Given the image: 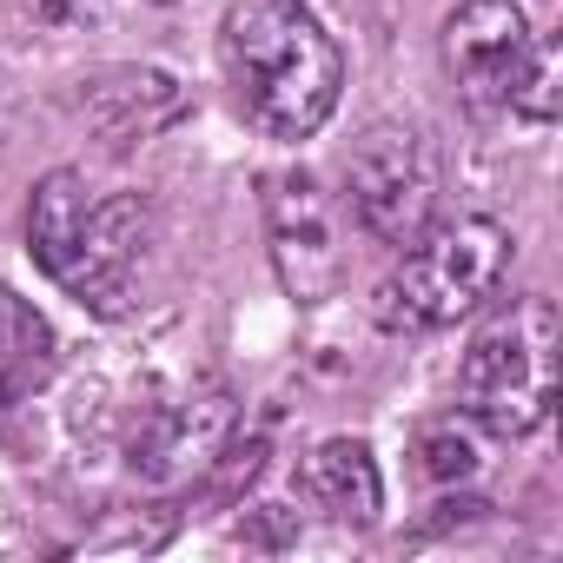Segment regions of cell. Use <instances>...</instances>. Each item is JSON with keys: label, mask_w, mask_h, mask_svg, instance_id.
I'll list each match as a JSON object with an SVG mask.
<instances>
[{"label": "cell", "mask_w": 563, "mask_h": 563, "mask_svg": "<svg viewBox=\"0 0 563 563\" xmlns=\"http://www.w3.org/2000/svg\"><path fill=\"white\" fill-rule=\"evenodd\" d=\"M272 239H278V265H286L292 292L312 299L339 252H332V225H325V206H319V186L299 173V179H272Z\"/></svg>", "instance_id": "cell-8"}, {"label": "cell", "mask_w": 563, "mask_h": 563, "mask_svg": "<svg viewBox=\"0 0 563 563\" xmlns=\"http://www.w3.org/2000/svg\"><path fill=\"white\" fill-rule=\"evenodd\" d=\"M299 490H306L312 510H325L332 523H372L378 504H385V484H378L372 444H358V438H325V444L306 457Z\"/></svg>", "instance_id": "cell-9"}, {"label": "cell", "mask_w": 563, "mask_h": 563, "mask_svg": "<svg viewBox=\"0 0 563 563\" xmlns=\"http://www.w3.org/2000/svg\"><path fill=\"white\" fill-rule=\"evenodd\" d=\"M345 192H352L358 225L378 245H398L405 252L438 219V192H444V166H438L431 133L411 126V120L365 126V140L345 159Z\"/></svg>", "instance_id": "cell-5"}, {"label": "cell", "mask_w": 563, "mask_h": 563, "mask_svg": "<svg viewBox=\"0 0 563 563\" xmlns=\"http://www.w3.org/2000/svg\"><path fill=\"white\" fill-rule=\"evenodd\" d=\"M225 424H232V405H225L219 391L186 398V405H166V411H159V424L140 438L133 471H140V477H153V484H179V477H192V471H206V464L219 457Z\"/></svg>", "instance_id": "cell-7"}, {"label": "cell", "mask_w": 563, "mask_h": 563, "mask_svg": "<svg viewBox=\"0 0 563 563\" xmlns=\"http://www.w3.org/2000/svg\"><path fill=\"white\" fill-rule=\"evenodd\" d=\"M225 87L265 140H312L345 87V54L306 0H232L219 21Z\"/></svg>", "instance_id": "cell-1"}, {"label": "cell", "mask_w": 563, "mask_h": 563, "mask_svg": "<svg viewBox=\"0 0 563 563\" xmlns=\"http://www.w3.org/2000/svg\"><path fill=\"white\" fill-rule=\"evenodd\" d=\"M457 405L490 438H530L556 405V306L543 292L490 312L457 365Z\"/></svg>", "instance_id": "cell-3"}, {"label": "cell", "mask_w": 563, "mask_h": 563, "mask_svg": "<svg viewBox=\"0 0 563 563\" xmlns=\"http://www.w3.org/2000/svg\"><path fill=\"white\" fill-rule=\"evenodd\" d=\"M537 54V34L517 0H464L444 21V74L477 113H510V93Z\"/></svg>", "instance_id": "cell-6"}, {"label": "cell", "mask_w": 563, "mask_h": 563, "mask_svg": "<svg viewBox=\"0 0 563 563\" xmlns=\"http://www.w3.org/2000/svg\"><path fill=\"white\" fill-rule=\"evenodd\" d=\"M510 113H517V120H537V126L556 120V41H537L523 80H517V93H510Z\"/></svg>", "instance_id": "cell-10"}, {"label": "cell", "mask_w": 563, "mask_h": 563, "mask_svg": "<svg viewBox=\"0 0 563 563\" xmlns=\"http://www.w3.org/2000/svg\"><path fill=\"white\" fill-rule=\"evenodd\" d=\"M67 14H80V21H113V14H133L140 0H60Z\"/></svg>", "instance_id": "cell-12"}, {"label": "cell", "mask_w": 563, "mask_h": 563, "mask_svg": "<svg viewBox=\"0 0 563 563\" xmlns=\"http://www.w3.org/2000/svg\"><path fill=\"white\" fill-rule=\"evenodd\" d=\"M27 245L60 292H74L93 312H126L133 272L146 252V199L140 192L93 199V186L74 166H60L34 186Z\"/></svg>", "instance_id": "cell-2"}, {"label": "cell", "mask_w": 563, "mask_h": 563, "mask_svg": "<svg viewBox=\"0 0 563 563\" xmlns=\"http://www.w3.org/2000/svg\"><path fill=\"white\" fill-rule=\"evenodd\" d=\"M424 471L431 477H471V464H477V451L464 444V438H424Z\"/></svg>", "instance_id": "cell-11"}, {"label": "cell", "mask_w": 563, "mask_h": 563, "mask_svg": "<svg viewBox=\"0 0 563 563\" xmlns=\"http://www.w3.org/2000/svg\"><path fill=\"white\" fill-rule=\"evenodd\" d=\"M510 265V232L497 219H444V225H424L398 272L378 286V325L385 332H444L457 319H471Z\"/></svg>", "instance_id": "cell-4"}]
</instances>
